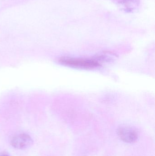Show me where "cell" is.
<instances>
[{"instance_id":"cell-1","label":"cell","mask_w":155,"mask_h":156,"mask_svg":"<svg viewBox=\"0 0 155 156\" xmlns=\"http://www.w3.org/2000/svg\"><path fill=\"white\" fill-rule=\"evenodd\" d=\"M62 65L70 67L81 69H92L100 66V63L95 59L90 58L62 57L59 59Z\"/></svg>"},{"instance_id":"cell-2","label":"cell","mask_w":155,"mask_h":156,"mask_svg":"<svg viewBox=\"0 0 155 156\" xmlns=\"http://www.w3.org/2000/svg\"><path fill=\"white\" fill-rule=\"evenodd\" d=\"M11 144L16 149H26L32 145L33 140L28 135L21 133L14 136L11 139Z\"/></svg>"},{"instance_id":"cell-3","label":"cell","mask_w":155,"mask_h":156,"mask_svg":"<svg viewBox=\"0 0 155 156\" xmlns=\"http://www.w3.org/2000/svg\"><path fill=\"white\" fill-rule=\"evenodd\" d=\"M117 134L123 142L128 144L135 143L138 138L137 132L132 127H120L117 130Z\"/></svg>"},{"instance_id":"cell-4","label":"cell","mask_w":155,"mask_h":156,"mask_svg":"<svg viewBox=\"0 0 155 156\" xmlns=\"http://www.w3.org/2000/svg\"><path fill=\"white\" fill-rule=\"evenodd\" d=\"M122 3L124 4L128 3L131 2L132 1H135V0H120Z\"/></svg>"},{"instance_id":"cell-5","label":"cell","mask_w":155,"mask_h":156,"mask_svg":"<svg viewBox=\"0 0 155 156\" xmlns=\"http://www.w3.org/2000/svg\"><path fill=\"white\" fill-rule=\"evenodd\" d=\"M0 156H9L7 155H6V154H2V155H0Z\"/></svg>"}]
</instances>
